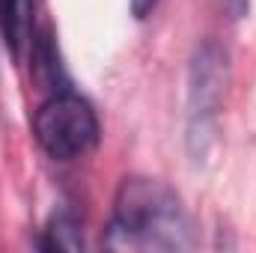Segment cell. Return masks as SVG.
Here are the masks:
<instances>
[{
    "label": "cell",
    "mask_w": 256,
    "mask_h": 253,
    "mask_svg": "<svg viewBox=\"0 0 256 253\" xmlns=\"http://www.w3.org/2000/svg\"><path fill=\"white\" fill-rule=\"evenodd\" d=\"M102 244L108 250H185L194 244L191 220L179 194L161 179L128 176L120 182Z\"/></svg>",
    "instance_id": "obj_1"
},
{
    "label": "cell",
    "mask_w": 256,
    "mask_h": 253,
    "mask_svg": "<svg viewBox=\"0 0 256 253\" xmlns=\"http://www.w3.org/2000/svg\"><path fill=\"white\" fill-rule=\"evenodd\" d=\"M230 51L218 39H202L188 60V98H185V143L194 161H202L214 143L218 120L230 90Z\"/></svg>",
    "instance_id": "obj_2"
},
{
    "label": "cell",
    "mask_w": 256,
    "mask_h": 253,
    "mask_svg": "<svg viewBox=\"0 0 256 253\" xmlns=\"http://www.w3.org/2000/svg\"><path fill=\"white\" fill-rule=\"evenodd\" d=\"M33 137L51 161H78L98 149L102 122L90 98L72 84L51 90L33 114Z\"/></svg>",
    "instance_id": "obj_3"
},
{
    "label": "cell",
    "mask_w": 256,
    "mask_h": 253,
    "mask_svg": "<svg viewBox=\"0 0 256 253\" xmlns=\"http://www.w3.org/2000/svg\"><path fill=\"white\" fill-rule=\"evenodd\" d=\"M36 0H0V39L12 60H24L36 39Z\"/></svg>",
    "instance_id": "obj_4"
},
{
    "label": "cell",
    "mask_w": 256,
    "mask_h": 253,
    "mask_svg": "<svg viewBox=\"0 0 256 253\" xmlns=\"http://www.w3.org/2000/svg\"><path fill=\"white\" fill-rule=\"evenodd\" d=\"M36 244L42 250H80L84 248V220H80V214L68 206L57 208L45 220Z\"/></svg>",
    "instance_id": "obj_5"
},
{
    "label": "cell",
    "mask_w": 256,
    "mask_h": 253,
    "mask_svg": "<svg viewBox=\"0 0 256 253\" xmlns=\"http://www.w3.org/2000/svg\"><path fill=\"white\" fill-rule=\"evenodd\" d=\"M158 3H161V0H128V9H131V15H134L137 21H146V18L158 9Z\"/></svg>",
    "instance_id": "obj_6"
},
{
    "label": "cell",
    "mask_w": 256,
    "mask_h": 253,
    "mask_svg": "<svg viewBox=\"0 0 256 253\" xmlns=\"http://www.w3.org/2000/svg\"><path fill=\"white\" fill-rule=\"evenodd\" d=\"M224 9H226V15L232 21H238V18H244L250 12V0H224Z\"/></svg>",
    "instance_id": "obj_7"
}]
</instances>
